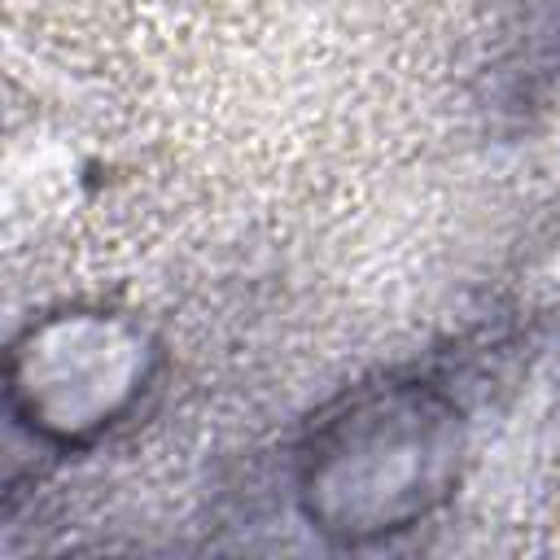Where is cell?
<instances>
[{
    "label": "cell",
    "mask_w": 560,
    "mask_h": 560,
    "mask_svg": "<svg viewBox=\"0 0 560 560\" xmlns=\"http://www.w3.org/2000/svg\"><path fill=\"white\" fill-rule=\"evenodd\" d=\"M468 420L433 376L354 385L319 411L298 446V503L341 542L402 534L459 481Z\"/></svg>",
    "instance_id": "cell-1"
},
{
    "label": "cell",
    "mask_w": 560,
    "mask_h": 560,
    "mask_svg": "<svg viewBox=\"0 0 560 560\" xmlns=\"http://www.w3.org/2000/svg\"><path fill=\"white\" fill-rule=\"evenodd\" d=\"M149 350L140 328L101 315H57L9 354V402L39 438L79 446L109 429L144 389Z\"/></svg>",
    "instance_id": "cell-2"
}]
</instances>
